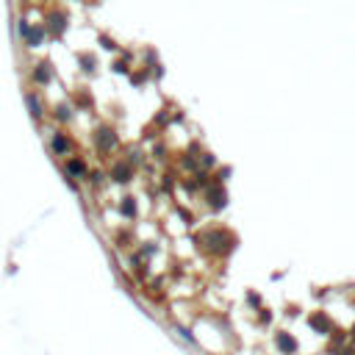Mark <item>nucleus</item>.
I'll return each mask as SVG.
<instances>
[{"label":"nucleus","instance_id":"412c9836","mask_svg":"<svg viewBox=\"0 0 355 355\" xmlns=\"http://www.w3.org/2000/svg\"><path fill=\"white\" fill-rule=\"evenodd\" d=\"M175 333L181 336L183 341H186V344H197V339H195V333H192V330H189L186 325H178V322H175Z\"/></svg>","mask_w":355,"mask_h":355},{"label":"nucleus","instance_id":"4468645a","mask_svg":"<svg viewBox=\"0 0 355 355\" xmlns=\"http://www.w3.org/2000/svg\"><path fill=\"white\" fill-rule=\"evenodd\" d=\"M78 64H81V72H95L98 70V56L95 53H78Z\"/></svg>","mask_w":355,"mask_h":355},{"label":"nucleus","instance_id":"ddd939ff","mask_svg":"<svg viewBox=\"0 0 355 355\" xmlns=\"http://www.w3.org/2000/svg\"><path fill=\"white\" fill-rule=\"evenodd\" d=\"M53 117H56L58 125H64V122H70V119L75 117V108H72V103H58V105H56V114H53Z\"/></svg>","mask_w":355,"mask_h":355},{"label":"nucleus","instance_id":"393cba45","mask_svg":"<svg viewBox=\"0 0 355 355\" xmlns=\"http://www.w3.org/2000/svg\"><path fill=\"white\" fill-rule=\"evenodd\" d=\"M153 125H155V128H167V125H169V111H167V108H161V111L155 114Z\"/></svg>","mask_w":355,"mask_h":355},{"label":"nucleus","instance_id":"c756f323","mask_svg":"<svg viewBox=\"0 0 355 355\" xmlns=\"http://www.w3.org/2000/svg\"><path fill=\"white\" fill-rule=\"evenodd\" d=\"M64 183H67V186H70L72 192H78V181H75V178H64Z\"/></svg>","mask_w":355,"mask_h":355},{"label":"nucleus","instance_id":"0eeeda50","mask_svg":"<svg viewBox=\"0 0 355 355\" xmlns=\"http://www.w3.org/2000/svg\"><path fill=\"white\" fill-rule=\"evenodd\" d=\"M86 172H89V167H86V161L81 155H67V161H64V178L86 181Z\"/></svg>","mask_w":355,"mask_h":355},{"label":"nucleus","instance_id":"7c9ffc66","mask_svg":"<svg viewBox=\"0 0 355 355\" xmlns=\"http://www.w3.org/2000/svg\"><path fill=\"white\" fill-rule=\"evenodd\" d=\"M22 3H28V0H22Z\"/></svg>","mask_w":355,"mask_h":355},{"label":"nucleus","instance_id":"aec40b11","mask_svg":"<svg viewBox=\"0 0 355 355\" xmlns=\"http://www.w3.org/2000/svg\"><path fill=\"white\" fill-rule=\"evenodd\" d=\"M131 84L133 86H145L147 84V78H150V70H147V67H142V70H136V72H131Z\"/></svg>","mask_w":355,"mask_h":355},{"label":"nucleus","instance_id":"5701e85b","mask_svg":"<svg viewBox=\"0 0 355 355\" xmlns=\"http://www.w3.org/2000/svg\"><path fill=\"white\" fill-rule=\"evenodd\" d=\"M197 161H200V169H214L216 167V155L214 153H203V155H197Z\"/></svg>","mask_w":355,"mask_h":355},{"label":"nucleus","instance_id":"423d86ee","mask_svg":"<svg viewBox=\"0 0 355 355\" xmlns=\"http://www.w3.org/2000/svg\"><path fill=\"white\" fill-rule=\"evenodd\" d=\"M50 150H53L56 155H61V158L72 155V139L61 131V128H56V131L50 133Z\"/></svg>","mask_w":355,"mask_h":355},{"label":"nucleus","instance_id":"4be33fe9","mask_svg":"<svg viewBox=\"0 0 355 355\" xmlns=\"http://www.w3.org/2000/svg\"><path fill=\"white\" fill-rule=\"evenodd\" d=\"M125 161H128V164H131L133 169H136V167H139V164H142V161H145V158H142V150H139V147H131V150H128V153H125Z\"/></svg>","mask_w":355,"mask_h":355},{"label":"nucleus","instance_id":"bb28decb","mask_svg":"<svg viewBox=\"0 0 355 355\" xmlns=\"http://www.w3.org/2000/svg\"><path fill=\"white\" fill-rule=\"evenodd\" d=\"M153 158L167 161V147H164V145H155V147H153Z\"/></svg>","mask_w":355,"mask_h":355},{"label":"nucleus","instance_id":"1a4fd4ad","mask_svg":"<svg viewBox=\"0 0 355 355\" xmlns=\"http://www.w3.org/2000/svg\"><path fill=\"white\" fill-rule=\"evenodd\" d=\"M25 103H28V111L36 122H42L45 119V105H42V98H39V92H25Z\"/></svg>","mask_w":355,"mask_h":355},{"label":"nucleus","instance_id":"f257e3e1","mask_svg":"<svg viewBox=\"0 0 355 355\" xmlns=\"http://www.w3.org/2000/svg\"><path fill=\"white\" fill-rule=\"evenodd\" d=\"M195 242H197V247L208 250L211 255H228V253L236 250V236H233L230 230H222V228H208V230H203V233L195 239Z\"/></svg>","mask_w":355,"mask_h":355},{"label":"nucleus","instance_id":"a211bd4d","mask_svg":"<svg viewBox=\"0 0 355 355\" xmlns=\"http://www.w3.org/2000/svg\"><path fill=\"white\" fill-rule=\"evenodd\" d=\"M105 181H108V175H105L103 169H89V172H86V183H89V186H103Z\"/></svg>","mask_w":355,"mask_h":355},{"label":"nucleus","instance_id":"cd10ccee","mask_svg":"<svg viewBox=\"0 0 355 355\" xmlns=\"http://www.w3.org/2000/svg\"><path fill=\"white\" fill-rule=\"evenodd\" d=\"M178 214H181L183 219H186V225H195V216H192V211H189V208H183V205H178Z\"/></svg>","mask_w":355,"mask_h":355},{"label":"nucleus","instance_id":"f8f14e48","mask_svg":"<svg viewBox=\"0 0 355 355\" xmlns=\"http://www.w3.org/2000/svg\"><path fill=\"white\" fill-rule=\"evenodd\" d=\"M45 39H48V34H45L42 22H36L34 28H31V34L25 36V45H28V48H39V45H42Z\"/></svg>","mask_w":355,"mask_h":355},{"label":"nucleus","instance_id":"a878e982","mask_svg":"<svg viewBox=\"0 0 355 355\" xmlns=\"http://www.w3.org/2000/svg\"><path fill=\"white\" fill-rule=\"evenodd\" d=\"M31 28H34V25H31V22H28V20H25V17H22V20H20V22H17V34H20V36H22V42H25V36H28V34H31Z\"/></svg>","mask_w":355,"mask_h":355},{"label":"nucleus","instance_id":"f3484780","mask_svg":"<svg viewBox=\"0 0 355 355\" xmlns=\"http://www.w3.org/2000/svg\"><path fill=\"white\" fill-rule=\"evenodd\" d=\"M155 253H158V244H155V242H142L139 247H136V255H139L142 261H150Z\"/></svg>","mask_w":355,"mask_h":355},{"label":"nucleus","instance_id":"b1692460","mask_svg":"<svg viewBox=\"0 0 355 355\" xmlns=\"http://www.w3.org/2000/svg\"><path fill=\"white\" fill-rule=\"evenodd\" d=\"M117 247H131L133 244V230H122V233H117Z\"/></svg>","mask_w":355,"mask_h":355},{"label":"nucleus","instance_id":"7ed1b4c3","mask_svg":"<svg viewBox=\"0 0 355 355\" xmlns=\"http://www.w3.org/2000/svg\"><path fill=\"white\" fill-rule=\"evenodd\" d=\"M92 142H95V150H98L100 158H108V155L119 147V136H117V131H114L111 125H98L95 133H92Z\"/></svg>","mask_w":355,"mask_h":355},{"label":"nucleus","instance_id":"c85d7f7f","mask_svg":"<svg viewBox=\"0 0 355 355\" xmlns=\"http://www.w3.org/2000/svg\"><path fill=\"white\" fill-rule=\"evenodd\" d=\"M247 303H250L253 308H258V305H261V297H258L255 292H247Z\"/></svg>","mask_w":355,"mask_h":355},{"label":"nucleus","instance_id":"6e6552de","mask_svg":"<svg viewBox=\"0 0 355 355\" xmlns=\"http://www.w3.org/2000/svg\"><path fill=\"white\" fill-rule=\"evenodd\" d=\"M31 78H34L36 86H48L50 81H53V64L45 58V61H36L34 72H31Z\"/></svg>","mask_w":355,"mask_h":355},{"label":"nucleus","instance_id":"f03ea898","mask_svg":"<svg viewBox=\"0 0 355 355\" xmlns=\"http://www.w3.org/2000/svg\"><path fill=\"white\" fill-rule=\"evenodd\" d=\"M67 25H70V14H67L64 8H58V6L45 8L42 28H45V34H48L50 39H61L64 31H67Z\"/></svg>","mask_w":355,"mask_h":355},{"label":"nucleus","instance_id":"39448f33","mask_svg":"<svg viewBox=\"0 0 355 355\" xmlns=\"http://www.w3.org/2000/svg\"><path fill=\"white\" fill-rule=\"evenodd\" d=\"M203 197H205L211 211H222L228 205V192H225L222 183H211L208 189H203Z\"/></svg>","mask_w":355,"mask_h":355},{"label":"nucleus","instance_id":"9d476101","mask_svg":"<svg viewBox=\"0 0 355 355\" xmlns=\"http://www.w3.org/2000/svg\"><path fill=\"white\" fill-rule=\"evenodd\" d=\"M275 344H278V350L283 355H294L297 353V339H294V336H289V333H283V330H280V333H275Z\"/></svg>","mask_w":355,"mask_h":355},{"label":"nucleus","instance_id":"20e7f679","mask_svg":"<svg viewBox=\"0 0 355 355\" xmlns=\"http://www.w3.org/2000/svg\"><path fill=\"white\" fill-rule=\"evenodd\" d=\"M105 175H108V181H114V183H131L136 169H133L125 158H117V161H111V167H108Z\"/></svg>","mask_w":355,"mask_h":355},{"label":"nucleus","instance_id":"6ab92c4d","mask_svg":"<svg viewBox=\"0 0 355 355\" xmlns=\"http://www.w3.org/2000/svg\"><path fill=\"white\" fill-rule=\"evenodd\" d=\"M98 42H100V48L108 50V53H117V50H119L117 39H114V36H108V34H100V36H98Z\"/></svg>","mask_w":355,"mask_h":355},{"label":"nucleus","instance_id":"dca6fc26","mask_svg":"<svg viewBox=\"0 0 355 355\" xmlns=\"http://www.w3.org/2000/svg\"><path fill=\"white\" fill-rule=\"evenodd\" d=\"M72 108H92V95L86 89H75L72 95Z\"/></svg>","mask_w":355,"mask_h":355},{"label":"nucleus","instance_id":"2eb2a0df","mask_svg":"<svg viewBox=\"0 0 355 355\" xmlns=\"http://www.w3.org/2000/svg\"><path fill=\"white\" fill-rule=\"evenodd\" d=\"M308 322H311L316 330H333V322H330V316H327V313H322V311L311 313V319H308Z\"/></svg>","mask_w":355,"mask_h":355},{"label":"nucleus","instance_id":"9b49d317","mask_svg":"<svg viewBox=\"0 0 355 355\" xmlns=\"http://www.w3.org/2000/svg\"><path fill=\"white\" fill-rule=\"evenodd\" d=\"M119 214L125 216V219H136V214H139V208H136V197L125 195L122 200H119Z\"/></svg>","mask_w":355,"mask_h":355}]
</instances>
